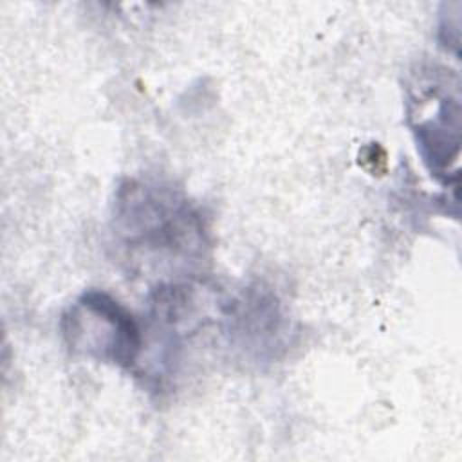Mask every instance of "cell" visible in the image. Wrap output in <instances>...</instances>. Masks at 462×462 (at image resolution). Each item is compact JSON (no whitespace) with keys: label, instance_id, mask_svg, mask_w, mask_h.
<instances>
[{"label":"cell","instance_id":"cell-1","mask_svg":"<svg viewBox=\"0 0 462 462\" xmlns=\"http://www.w3.org/2000/svg\"><path fill=\"white\" fill-rule=\"evenodd\" d=\"M114 224L125 245L146 256L200 258L206 245L200 215L175 189L161 184L128 180L121 186Z\"/></svg>","mask_w":462,"mask_h":462},{"label":"cell","instance_id":"cell-2","mask_svg":"<svg viewBox=\"0 0 462 462\" xmlns=\"http://www.w3.org/2000/svg\"><path fill=\"white\" fill-rule=\"evenodd\" d=\"M67 346L81 356L130 368L143 336L134 316L103 291H87L61 316Z\"/></svg>","mask_w":462,"mask_h":462}]
</instances>
